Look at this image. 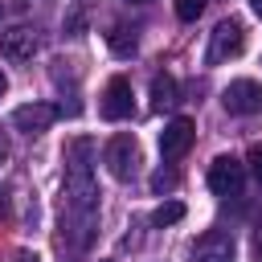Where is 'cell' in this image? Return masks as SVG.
Returning <instances> with one entry per match:
<instances>
[{
	"label": "cell",
	"mask_w": 262,
	"mask_h": 262,
	"mask_svg": "<svg viewBox=\"0 0 262 262\" xmlns=\"http://www.w3.org/2000/svg\"><path fill=\"white\" fill-rule=\"evenodd\" d=\"M102 160H106V172H111L115 180H131L135 168H139V143H135V135H115V139L106 143Z\"/></svg>",
	"instance_id": "cell-3"
},
{
	"label": "cell",
	"mask_w": 262,
	"mask_h": 262,
	"mask_svg": "<svg viewBox=\"0 0 262 262\" xmlns=\"http://www.w3.org/2000/svg\"><path fill=\"white\" fill-rule=\"evenodd\" d=\"M221 102H225L229 115H258L262 111V86L254 78H233L221 90Z\"/></svg>",
	"instance_id": "cell-5"
},
{
	"label": "cell",
	"mask_w": 262,
	"mask_h": 262,
	"mask_svg": "<svg viewBox=\"0 0 262 262\" xmlns=\"http://www.w3.org/2000/svg\"><path fill=\"white\" fill-rule=\"evenodd\" d=\"M0 49H4V57H8V61H33V53H37V33H33V29H25V25H16V29H8V33H4Z\"/></svg>",
	"instance_id": "cell-10"
},
{
	"label": "cell",
	"mask_w": 262,
	"mask_h": 262,
	"mask_svg": "<svg viewBox=\"0 0 262 262\" xmlns=\"http://www.w3.org/2000/svg\"><path fill=\"white\" fill-rule=\"evenodd\" d=\"M172 184H176L172 172H156V176H151V188H156V192H164V188H172Z\"/></svg>",
	"instance_id": "cell-16"
},
{
	"label": "cell",
	"mask_w": 262,
	"mask_h": 262,
	"mask_svg": "<svg viewBox=\"0 0 262 262\" xmlns=\"http://www.w3.org/2000/svg\"><path fill=\"white\" fill-rule=\"evenodd\" d=\"M242 184H246V164H242V160L217 156V160L209 164V188H213L217 196H237Z\"/></svg>",
	"instance_id": "cell-4"
},
{
	"label": "cell",
	"mask_w": 262,
	"mask_h": 262,
	"mask_svg": "<svg viewBox=\"0 0 262 262\" xmlns=\"http://www.w3.org/2000/svg\"><path fill=\"white\" fill-rule=\"evenodd\" d=\"M131 4H143V0H131Z\"/></svg>",
	"instance_id": "cell-23"
},
{
	"label": "cell",
	"mask_w": 262,
	"mask_h": 262,
	"mask_svg": "<svg viewBox=\"0 0 262 262\" xmlns=\"http://www.w3.org/2000/svg\"><path fill=\"white\" fill-rule=\"evenodd\" d=\"M102 115H106L111 123L135 115V90H131V82H127L123 74L106 82V90H102Z\"/></svg>",
	"instance_id": "cell-6"
},
{
	"label": "cell",
	"mask_w": 262,
	"mask_h": 262,
	"mask_svg": "<svg viewBox=\"0 0 262 262\" xmlns=\"http://www.w3.org/2000/svg\"><path fill=\"white\" fill-rule=\"evenodd\" d=\"M246 164H250V172H254V180L262 184V143H254V147L246 151Z\"/></svg>",
	"instance_id": "cell-15"
},
{
	"label": "cell",
	"mask_w": 262,
	"mask_h": 262,
	"mask_svg": "<svg viewBox=\"0 0 262 262\" xmlns=\"http://www.w3.org/2000/svg\"><path fill=\"white\" fill-rule=\"evenodd\" d=\"M254 254H258V258H262V233H258V237H254Z\"/></svg>",
	"instance_id": "cell-19"
},
{
	"label": "cell",
	"mask_w": 262,
	"mask_h": 262,
	"mask_svg": "<svg viewBox=\"0 0 262 262\" xmlns=\"http://www.w3.org/2000/svg\"><path fill=\"white\" fill-rule=\"evenodd\" d=\"M176 102H180L176 78H172V74H156V78H151V106H156V111H172Z\"/></svg>",
	"instance_id": "cell-11"
},
{
	"label": "cell",
	"mask_w": 262,
	"mask_h": 262,
	"mask_svg": "<svg viewBox=\"0 0 262 262\" xmlns=\"http://www.w3.org/2000/svg\"><path fill=\"white\" fill-rule=\"evenodd\" d=\"M205 12V0H176V16L180 20H196Z\"/></svg>",
	"instance_id": "cell-14"
},
{
	"label": "cell",
	"mask_w": 262,
	"mask_h": 262,
	"mask_svg": "<svg viewBox=\"0 0 262 262\" xmlns=\"http://www.w3.org/2000/svg\"><path fill=\"white\" fill-rule=\"evenodd\" d=\"M4 156H8V147H4V139H0V164H4Z\"/></svg>",
	"instance_id": "cell-21"
},
{
	"label": "cell",
	"mask_w": 262,
	"mask_h": 262,
	"mask_svg": "<svg viewBox=\"0 0 262 262\" xmlns=\"http://www.w3.org/2000/svg\"><path fill=\"white\" fill-rule=\"evenodd\" d=\"M246 49V29H242V20H221L217 29H213V37H209V66H221V61H229V57H237Z\"/></svg>",
	"instance_id": "cell-2"
},
{
	"label": "cell",
	"mask_w": 262,
	"mask_h": 262,
	"mask_svg": "<svg viewBox=\"0 0 262 262\" xmlns=\"http://www.w3.org/2000/svg\"><path fill=\"white\" fill-rule=\"evenodd\" d=\"M8 94V78H4V70H0V98Z\"/></svg>",
	"instance_id": "cell-18"
},
{
	"label": "cell",
	"mask_w": 262,
	"mask_h": 262,
	"mask_svg": "<svg viewBox=\"0 0 262 262\" xmlns=\"http://www.w3.org/2000/svg\"><path fill=\"white\" fill-rule=\"evenodd\" d=\"M196 139V123L192 119H172L164 131H160V156L164 160H180Z\"/></svg>",
	"instance_id": "cell-7"
},
{
	"label": "cell",
	"mask_w": 262,
	"mask_h": 262,
	"mask_svg": "<svg viewBox=\"0 0 262 262\" xmlns=\"http://www.w3.org/2000/svg\"><path fill=\"white\" fill-rule=\"evenodd\" d=\"M90 139H74L66 147V188H61V250L82 254L98 225V188L90 176Z\"/></svg>",
	"instance_id": "cell-1"
},
{
	"label": "cell",
	"mask_w": 262,
	"mask_h": 262,
	"mask_svg": "<svg viewBox=\"0 0 262 262\" xmlns=\"http://www.w3.org/2000/svg\"><path fill=\"white\" fill-rule=\"evenodd\" d=\"M53 119H57V106H49V102H29V106H16V111H12V127L25 131V135L49 131Z\"/></svg>",
	"instance_id": "cell-9"
},
{
	"label": "cell",
	"mask_w": 262,
	"mask_h": 262,
	"mask_svg": "<svg viewBox=\"0 0 262 262\" xmlns=\"http://www.w3.org/2000/svg\"><path fill=\"white\" fill-rule=\"evenodd\" d=\"M106 45H111V53H115V57H131V53L139 49V41H135V33H131V29H123V25L106 33Z\"/></svg>",
	"instance_id": "cell-12"
},
{
	"label": "cell",
	"mask_w": 262,
	"mask_h": 262,
	"mask_svg": "<svg viewBox=\"0 0 262 262\" xmlns=\"http://www.w3.org/2000/svg\"><path fill=\"white\" fill-rule=\"evenodd\" d=\"M0 217H4V192H0Z\"/></svg>",
	"instance_id": "cell-22"
},
{
	"label": "cell",
	"mask_w": 262,
	"mask_h": 262,
	"mask_svg": "<svg viewBox=\"0 0 262 262\" xmlns=\"http://www.w3.org/2000/svg\"><path fill=\"white\" fill-rule=\"evenodd\" d=\"M250 8H254V16L262 20V0H250Z\"/></svg>",
	"instance_id": "cell-17"
},
{
	"label": "cell",
	"mask_w": 262,
	"mask_h": 262,
	"mask_svg": "<svg viewBox=\"0 0 262 262\" xmlns=\"http://www.w3.org/2000/svg\"><path fill=\"white\" fill-rule=\"evenodd\" d=\"M16 262H41V258H37V254H20Z\"/></svg>",
	"instance_id": "cell-20"
},
{
	"label": "cell",
	"mask_w": 262,
	"mask_h": 262,
	"mask_svg": "<svg viewBox=\"0 0 262 262\" xmlns=\"http://www.w3.org/2000/svg\"><path fill=\"white\" fill-rule=\"evenodd\" d=\"M180 217H184V205H180V201H164V205L151 213V221H156V225H176Z\"/></svg>",
	"instance_id": "cell-13"
},
{
	"label": "cell",
	"mask_w": 262,
	"mask_h": 262,
	"mask_svg": "<svg viewBox=\"0 0 262 262\" xmlns=\"http://www.w3.org/2000/svg\"><path fill=\"white\" fill-rule=\"evenodd\" d=\"M192 262H233V237L221 229H209L192 242Z\"/></svg>",
	"instance_id": "cell-8"
}]
</instances>
